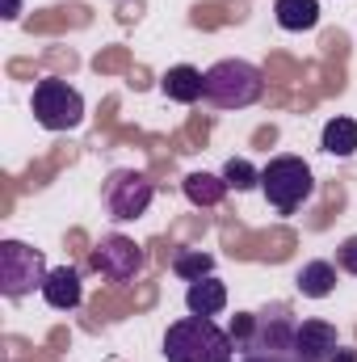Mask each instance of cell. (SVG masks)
Instances as JSON below:
<instances>
[{"label":"cell","instance_id":"1","mask_svg":"<svg viewBox=\"0 0 357 362\" xmlns=\"http://www.w3.org/2000/svg\"><path fill=\"white\" fill-rule=\"evenodd\" d=\"M164 358L169 362H236L231 333L219 329L210 316H181L164 333Z\"/></svg>","mask_w":357,"mask_h":362},{"label":"cell","instance_id":"2","mask_svg":"<svg viewBox=\"0 0 357 362\" xmlns=\"http://www.w3.org/2000/svg\"><path fill=\"white\" fill-rule=\"evenodd\" d=\"M265 93V72L248 59H219L202 72V101L214 110H248Z\"/></svg>","mask_w":357,"mask_h":362},{"label":"cell","instance_id":"3","mask_svg":"<svg viewBox=\"0 0 357 362\" xmlns=\"http://www.w3.org/2000/svg\"><path fill=\"white\" fill-rule=\"evenodd\" d=\"M261 189H265V202L277 215H294L315 194V173L303 156H273L261 169Z\"/></svg>","mask_w":357,"mask_h":362},{"label":"cell","instance_id":"4","mask_svg":"<svg viewBox=\"0 0 357 362\" xmlns=\"http://www.w3.org/2000/svg\"><path fill=\"white\" fill-rule=\"evenodd\" d=\"M47 257L25 245V240H0V295L4 299H25L42 291L47 282Z\"/></svg>","mask_w":357,"mask_h":362},{"label":"cell","instance_id":"5","mask_svg":"<svg viewBox=\"0 0 357 362\" xmlns=\"http://www.w3.org/2000/svg\"><path fill=\"white\" fill-rule=\"evenodd\" d=\"M152 198H156V181L147 173H139V169H114L101 185V206L118 223H131V219L147 215Z\"/></svg>","mask_w":357,"mask_h":362},{"label":"cell","instance_id":"6","mask_svg":"<svg viewBox=\"0 0 357 362\" xmlns=\"http://www.w3.org/2000/svg\"><path fill=\"white\" fill-rule=\"evenodd\" d=\"M34 118L42 131H76L85 122V97L59 76L34 85Z\"/></svg>","mask_w":357,"mask_h":362},{"label":"cell","instance_id":"7","mask_svg":"<svg viewBox=\"0 0 357 362\" xmlns=\"http://www.w3.org/2000/svg\"><path fill=\"white\" fill-rule=\"evenodd\" d=\"M143 266H147L143 245H135V240H131V236H122V232L101 236V245L92 249V270L101 274L105 282H114V286L135 282V278L143 274Z\"/></svg>","mask_w":357,"mask_h":362},{"label":"cell","instance_id":"8","mask_svg":"<svg viewBox=\"0 0 357 362\" xmlns=\"http://www.w3.org/2000/svg\"><path fill=\"white\" fill-rule=\"evenodd\" d=\"M294 329L298 320L290 316L286 303H269L265 312H257V325H253V341L244 354H265V358H294L290 346H294Z\"/></svg>","mask_w":357,"mask_h":362},{"label":"cell","instance_id":"9","mask_svg":"<svg viewBox=\"0 0 357 362\" xmlns=\"http://www.w3.org/2000/svg\"><path fill=\"white\" fill-rule=\"evenodd\" d=\"M337 346H341L337 325H328V320H298L290 354H294V362H328L337 354Z\"/></svg>","mask_w":357,"mask_h":362},{"label":"cell","instance_id":"10","mask_svg":"<svg viewBox=\"0 0 357 362\" xmlns=\"http://www.w3.org/2000/svg\"><path fill=\"white\" fill-rule=\"evenodd\" d=\"M42 299H47L55 312H72V308H80V299H85L80 270H72V266H55V270L47 274V282H42Z\"/></svg>","mask_w":357,"mask_h":362},{"label":"cell","instance_id":"11","mask_svg":"<svg viewBox=\"0 0 357 362\" xmlns=\"http://www.w3.org/2000/svg\"><path fill=\"white\" fill-rule=\"evenodd\" d=\"M185 308H189V316H219L227 308V286L214 274H206L185 286Z\"/></svg>","mask_w":357,"mask_h":362},{"label":"cell","instance_id":"12","mask_svg":"<svg viewBox=\"0 0 357 362\" xmlns=\"http://www.w3.org/2000/svg\"><path fill=\"white\" fill-rule=\"evenodd\" d=\"M181 189H185V198H189L193 206H202V211H214V206L227 198V181H223V173H206V169L189 173V177L181 181Z\"/></svg>","mask_w":357,"mask_h":362},{"label":"cell","instance_id":"13","mask_svg":"<svg viewBox=\"0 0 357 362\" xmlns=\"http://www.w3.org/2000/svg\"><path fill=\"white\" fill-rule=\"evenodd\" d=\"M273 17H277V25L290 30V34L315 30V25H320V0H273Z\"/></svg>","mask_w":357,"mask_h":362},{"label":"cell","instance_id":"14","mask_svg":"<svg viewBox=\"0 0 357 362\" xmlns=\"http://www.w3.org/2000/svg\"><path fill=\"white\" fill-rule=\"evenodd\" d=\"M160 89H164L169 101H177V105H193V101H202V72L189 68V64H177V68L164 72Z\"/></svg>","mask_w":357,"mask_h":362},{"label":"cell","instance_id":"15","mask_svg":"<svg viewBox=\"0 0 357 362\" xmlns=\"http://www.w3.org/2000/svg\"><path fill=\"white\" fill-rule=\"evenodd\" d=\"M294 286H298L303 299H328L337 291V266L332 262H307L294 274Z\"/></svg>","mask_w":357,"mask_h":362},{"label":"cell","instance_id":"16","mask_svg":"<svg viewBox=\"0 0 357 362\" xmlns=\"http://www.w3.org/2000/svg\"><path fill=\"white\" fill-rule=\"evenodd\" d=\"M320 148L328 156H337V160H349L357 152V118H332V122H324Z\"/></svg>","mask_w":357,"mask_h":362},{"label":"cell","instance_id":"17","mask_svg":"<svg viewBox=\"0 0 357 362\" xmlns=\"http://www.w3.org/2000/svg\"><path fill=\"white\" fill-rule=\"evenodd\" d=\"M173 274L185 278V282H198V278L214 274V257L202 253V249H181V253H173Z\"/></svg>","mask_w":357,"mask_h":362},{"label":"cell","instance_id":"18","mask_svg":"<svg viewBox=\"0 0 357 362\" xmlns=\"http://www.w3.org/2000/svg\"><path fill=\"white\" fill-rule=\"evenodd\" d=\"M223 181H227V189L248 194V189H257V185H261V169H257L253 160H244V156H231V160L223 165Z\"/></svg>","mask_w":357,"mask_h":362},{"label":"cell","instance_id":"19","mask_svg":"<svg viewBox=\"0 0 357 362\" xmlns=\"http://www.w3.org/2000/svg\"><path fill=\"white\" fill-rule=\"evenodd\" d=\"M337 266H341L345 274H353V278H357V236L341 240V249H337Z\"/></svg>","mask_w":357,"mask_h":362},{"label":"cell","instance_id":"20","mask_svg":"<svg viewBox=\"0 0 357 362\" xmlns=\"http://www.w3.org/2000/svg\"><path fill=\"white\" fill-rule=\"evenodd\" d=\"M328 362H357V350H349V346H337V354Z\"/></svg>","mask_w":357,"mask_h":362},{"label":"cell","instance_id":"21","mask_svg":"<svg viewBox=\"0 0 357 362\" xmlns=\"http://www.w3.org/2000/svg\"><path fill=\"white\" fill-rule=\"evenodd\" d=\"M21 17V0H4V21H17Z\"/></svg>","mask_w":357,"mask_h":362},{"label":"cell","instance_id":"22","mask_svg":"<svg viewBox=\"0 0 357 362\" xmlns=\"http://www.w3.org/2000/svg\"><path fill=\"white\" fill-rule=\"evenodd\" d=\"M240 362H286V358H265V354H244Z\"/></svg>","mask_w":357,"mask_h":362},{"label":"cell","instance_id":"23","mask_svg":"<svg viewBox=\"0 0 357 362\" xmlns=\"http://www.w3.org/2000/svg\"><path fill=\"white\" fill-rule=\"evenodd\" d=\"M286 362H294V358H286Z\"/></svg>","mask_w":357,"mask_h":362}]
</instances>
